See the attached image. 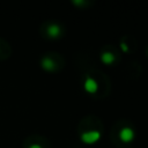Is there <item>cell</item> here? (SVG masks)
<instances>
[{"label":"cell","instance_id":"1","mask_svg":"<svg viewBox=\"0 0 148 148\" xmlns=\"http://www.w3.org/2000/svg\"><path fill=\"white\" fill-rule=\"evenodd\" d=\"M101 135L102 134L99 131H88V132L81 133L80 140L86 145H92L101 139Z\"/></svg>","mask_w":148,"mask_h":148},{"label":"cell","instance_id":"2","mask_svg":"<svg viewBox=\"0 0 148 148\" xmlns=\"http://www.w3.org/2000/svg\"><path fill=\"white\" fill-rule=\"evenodd\" d=\"M134 138H135V133H134L133 128H131V127H123L119 132V139L124 143L132 142L134 140Z\"/></svg>","mask_w":148,"mask_h":148},{"label":"cell","instance_id":"3","mask_svg":"<svg viewBox=\"0 0 148 148\" xmlns=\"http://www.w3.org/2000/svg\"><path fill=\"white\" fill-rule=\"evenodd\" d=\"M83 87H84V90L88 92V94H95L97 90H98V83L95 79L88 76L83 83Z\"/></svg>","mask_w":148,"mask_h":148},{"label":"cell","instance_id":"4","mask_svg":"<svg viewBox=\"0 0 148 148\" xmlns=\"http://www.w3.org/2000/svg\"><path fill=\"white\" fill-rule=\"evenodd\" d=\"M46 32H47V35H49L50 38H53V39H54V38H58V37L61 35V28H60L59 24L52 23V24H50V25L47 27Z\"/></svg>","mask_w":148,"mask_h":148},{"label":"cell","instance_id":"5","mask_svg":"<svg viewBox=\"0 0 148 148\" xmlns=\"http://www.w3.org/2000/svg\"><path fill=\"white\" fill-rule=\"evenodd\" d=\"M101 60L105 65H112L114 62V60H116V56L110 51H104L101 54Z\"/></svg>","mask_w":148,"mask_h":148},{"label":"cell","instance_id":"6","mask_svg":"<svg viewBox=\"0 0 148 148\" xmlns=\"http://www.w3.org/2000/svg\"><path fill=\"white\" fill-rule=\"evenodd\" d=\"M40 65H42V67H43L45 71H47V72H52V71H54V68H56L54 61H53L51 58H47V57H45V58L42 59Z\"/></svg>","mask_w":148,"mask_h":148},{"label":"cell","instance_id":"7","mask_svg":"<svg viewBox=\"0 0 148 148\" xmlns=\"http://www.w3.org/2000/svg\"><path fill=\"white\" fill-rule=\"evenodd\" d=\"M120 47H121V50H123L124 52H128V51H130V49L127 47V44H126V43H124V42H121V43H120Z\"/></svg>","mask_w":148,"mask_h":148},{"label":"cell","instance_id":"8","mask_svg":"<svg viewBox=\"0 0 148 148\" xmlns=\"http://www.w3.org/2000/svg\"><path fill=\"white\" fill-rule=\"evenodd\" d=\"M72 3L73 5H76V6H80V5H84L86 1H83V0H73Z\"/></svg>","mask_w":148,"mask_h":148},{"label":"cell","instance_id":"9","mask_svg":"<svg viewBox=\"0 0 148 148\" xmlns=\"http://www.w3.org/2000/svg\"><path fill=\"white\" fill-rule=\"evenodd\" d=\"M29 148H42V146H39V145H37V143H34V145H31Z\"/></svg>","mask_w":148,"mask_h":148}]
</instances>
